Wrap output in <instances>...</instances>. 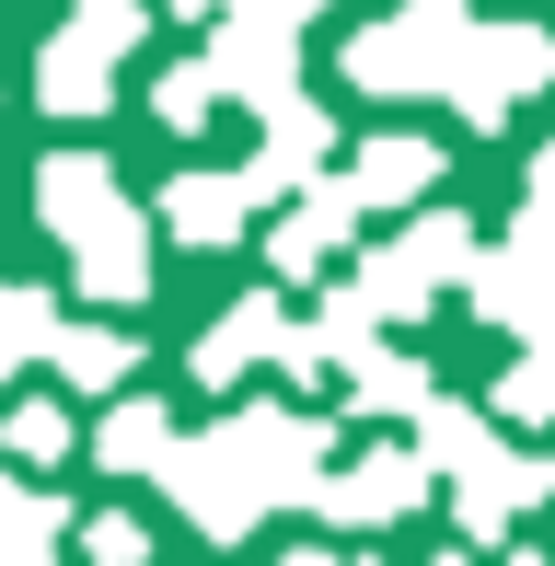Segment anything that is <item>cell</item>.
I'll return each instance as SVG.
<instances>
[{
	"label": "cell",
	"mask_w": 555,
	"mask_h": 566,
	"mask_svg": "<svg viewBox=\"0 0 555 566\" xmlns=\"http://www.w3.org/2000/svg\"><path fill=\"white\" fill-rule=\"evenodd\" d=\"M163 474L209 532H243L255 497H324V428L313 417H232L220 440H186Z\"/></svg>",
	"instance_id": "6da1fadb"
},
{
	"label": "cell",
	"mask_w": 555,
	"mask_h": 566,
	"mask_svg": "<svg viewBox=\"0 0 555 566\" xmlns=\"http://www.w3.org/2000/svg\"><path fill=\"white\" fill-rule=\"evenodd\" d=\"M35 209H46V231H59L70 254H82V277L105 301H139V277H150V254H139V220H128V197L105 186V163H46V186H35Z\"/></svg>",
	"instance_id": "7a4b0ae2"
},
{
	"label": "cell",
	"mask_w": 555,
	"mask_h": 566,
	"mask_svg": "<svg viewBox=\"0 0 555 566\" xmlns=\"http://www.w3.org/2000/svg\"><path fill=\"white\" fill-rule=\"evenodd\" d=\"M474 23L463 0H406L394 23H370V35H347V82L359 93H451V70H463Z\"/></svg>",
	"instance_id": "3957f363"
},
{
	"label": "cell",
	"mask_w": 555,
	"mask_h": 566,
	"mask_svg": "<svg viewBox=\"0 0 555 566\" xmlns=\"http://www.w3.org/2000/svg\"><path fill=\"white\" fill-rule=\"evenodd\" d=\"M555 82V35H533V23H486V35L463 46V70H451V105H463V127H498L521 105V93Z\"/></svg>",
	"instance_id": "277c9868"
},
{
	"label": "cell",
	"mask_w": 555,
	"mask_h": 566,
	"mask_svg": "<svg viewBox=\"0 0 555 566\" xmlns=\"http://www.w3.org/2000/svg\"><path fill=\"white\" fill-rule=\"evenodd\" d=\"M474 266V220H451V209H428L406 243L394 254H370V277H359V301L370 313H417L428 290H440V277H463Z\"/></svg>",
	"instance_id": "5b68a950"
},
{
	"label": "cell",
	"mask_w": 555,
	"mask_h": 566,
	"mask_svg": "<svg viewBox=\"0 0 555 566\" xmlns=\"http://www.w3.org/2000/svg\"><path fill=\"white\" fill-rule=\"evenodd\" d=\"M139 35V0H93V12L82 23H70V35L59 46H46V105H59V116H82V105H105V82H116V46H128Z\"/></svg>",
	"instance_id": "8992f818"
},
{
	"label": "cell",
	"mask_w": 555,
	"mask_h": 566,
	"mask_svg": "<svg viewBox=\"0 0 555 566\" xmlns=\"http://www.w3.org/2000/svg\"><path fill=\"white\" fill-rule=\"evenodd\" d=\"M428 186H440V150L428 139H370L359 163H347V197H359V209H406Z\"/></svg>",
	"instance_id": "52a82bcc"
},
{
	"label": "cell",
	"mask_w": 555,
	"mask_h": 566,
	"mask_svg": "<svg viewBox=\"0 0 555 566\" xmlns=\"http://www.w3.org/2000/svg\"><path fill=\"white\" fill-rule=\"evenodd\" d=\"M417 485H428V462L417 451H370L347 485H324L313 509H336V521H394V509H417Z\"/></svg>",
	"instance_id": "ba28073f"
},
{
	"label": "cell",
	"mask_w": 555,
	"mask_h": 566,
	"mask_svg": "<svg viewBox=\"0 0 555 566\" xmlns=\"http://www.w3.org/2000/svg\"><path fill=\"white\" fill-rule=\"evenodd\" d=\"M290 336H301V324L278 313V301H243V313H220V324H209V347H197V370H209V381H243V370H255L266 347L290 358Z\"/></svg>",
	"instance_id": "9c48e42d"
},
{
	"label": "cell",
	"mask_w": 555,
	"mask_h": 566,
	"mask_svg": "<svg viewBox=\"0 0 555 566\" xmlns=\"http://www.w3.org/2000/svg\"><path fill=\"white\" fill-rule=\"evenodd\" d=\"M243 209H255V186H243V174H174V197H163V220L186 231V243H232Z\"/></svg>",
	"instance_id": "30bf717a"
},
{
	"label": "cell",
	"mask_w": 555,
	"mask_h": 566,
	"mask_svg": "<svg viewBox=\"0 0 555 566\" xmlns=\"http://www.w3.org/2000/svg\"><path fill=\"white\" fill-rule=\"evenodd\" d=\"M347 209H359V197H347V186H313V197H301V220L278 231V266H290V277H313L324 254H336V231H347Z\"/></svg>",
	"instance_id": "8fae6325"
},
{
	"label": "cell",
	"mask_w": 555,
	"mask_h": 566,
	"mask_svg": "<svg viewBox=\"0 0 555 566\" xmlns=\"http://www.w3.org/2000/svg\"><path fill=\"white\" fill-rule=\"evenodd\" d=\"M59 370L82 381V394H105V381H128V370H139V347L116 336V324H59Z\"/></svg>",
	"instance_id": "7c38bea8"
},
{
	"label": "cell",
	"mask_w": 555,
	"mask_h": 566,
	"mask_svg": "<svg viewBox=\"0 0 555 566\" xmlns=\"http://www.w3.org/2000/svg\"><path fill=\"white\" fill-rule=\"evenodd\" d=\"M35 347H59V301L46 290H0V370H23Z\"/></svg>",
	"instance_id": "4fadbf2b"
},
{
	"label": "cell",
	"mask_w": 555,
	"mask_h": 566,
	"mask_svg": "<svg viewBox=\"0 0 555 566\" xmlns=\"http://www.w3.org/2000/svg\"><path fill=\"white\" fill-rule=\"evenodd\" d=\"M163 440H174V428H163V405H116V417L93 428V451H105V462H128V474H139V462H174Z\"/></svg>",
	"instance_id": "5bb4252c"
},
{
	"label": "cell",
	"mask_w": 555,
	"mask_h": 566,
	"mask_svg": "<svg viewBox=\"0 0 555 566\" xmlns=\"http://www.w3.org/2000/svg\"><path fill=\"white\" fill-rule=\"evenodd\" d=\"M59 555V509L46 497H0V566H46Z\"/></svg>",
	"instance_id": "9a60e30c"
},
{
	"label": "cell",
	"mask_w": 555,
	"mask_h": 566,
	"mask_svg": "<svg viewBox=\"0 0 555 566\" xmlns=\"http://www.w3.org/2000/svg\"><path fill=\"white\" fill-rule=\"evenodd\" d=\"M0 451H12V462H23V474H46V462H59V451H70V417H59V405H23V417H12V428H0Z\"/></svg>",
	"instance_id": "2e32d148"
},
{
	"label": "cell",
	"mask_w": 555,
	"mask_h": 566,
	"mask_svg": "<svg viewBox=\"0 0 555 566\" xmlns=\"http://www.w3.org/2000/svg\"><path fill=\"white\" fill-rule=\"evenodd\" d=\"M347 381H359V405H428V370H417V358H383V347H370Z\"/></svg>",
	"instance_id": "e0dca14e"
},
{
	"label": "cell",
	"mask_w": 555,
	"mask_h": 566,
	"mask_svg": "<svg viewBox=\"0 0 555 566\" xmlns=\"http://www.w3.org/2000/svg\"><path fill=\"white\" fill-rule=\"evenodd\" d=\"M209 105H220V70H209V59H186V70L163 82V116H174V127H197Z\"/></svg>",
	"instance_id": "ac0fdd59"
},
{
	"label": "cell",
	"mask_w": 555,
	"mask_h": 566,
	"mask_svg": "<svg viewBox=\"0 0 555 566\" xmlns=\"http://www.w3.org/2000/svg\"><path fill=\"white\" fill-rule=\"evenodd\" d=\"M82 544H93V566H139V555H150V532L128 521V509H105V521H93Z\"/></svg>",
	"instance_id": "d6986e66"
},
{
	"label": "cell",
	"mask_w": 555,
	"mask_h": 566,
	"mask_svg": "<svg viewBox=\"0 0 555 566\" xmlns=\"http://www.w3.org/2000/svg\"><path fill=\"white\" fill-rule=\"evenodd\" d=\"M220 12H232V23H255V35H301L324 0H220Z\"/></svg>",
	"instance_id": "ffe728a7"
},
{
	"label": "cell",
	"mask_w": 555,
	"mask_h": 566,
	"mask_svg": "<svg viewBox=\"0 0 555 566\" xmlns=\"http://www.w3.org/2000/svg\"><path fill=\"white\" fill-rule=\"evenodd\" d=\"M521 243H555V150L533 163V231H521Z\"/></svg>",
	"instance_id": "44dd1931"
},
{
	"label": "cell",
	"mask_w": 555,
	"mask_h": 566,
	"mask_svg": "<svg viewBox=\"0 0 555 566\" xmlns=\"http://www.w3.org/2000/svg\"><path fill=\"white\" fill-rule=\"evenodd\" d=\"M290 566H336V555H290Z\"/></svg>",
	"instance_id": "7402d4cb"
},
{
	"label": "cell",
	"mask_w": 555,
	"mask_h": 566,
	"mask_svg": "<svg viewBox=\"0 0 555 566\" xmlns=\"http://www.w3.org/2000/svg\"><path fill=\"white\" fill-rule=\"evenodd\" d=\"M0 497H12V485H0Z\"/></svg>",
	"instance_id": "603a6c76"
}]
</instances>
